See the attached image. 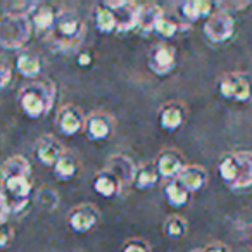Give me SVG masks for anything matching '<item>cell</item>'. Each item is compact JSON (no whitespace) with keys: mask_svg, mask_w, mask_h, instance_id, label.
Segmentation results:
<instances>
[{"mask_svg":"<svg viewBox=\"0 0 252 252\" xmlns=\"http://www.w3.org/2000/svg\"><path fill=\"white\" fill-rule=\"evenodd\" d=\"M54 97H56V87L49 80L35 81L25 87L19 94V105L21 111L28 118L38 119L45 116L52 109Z\"/></svg>","mask_w":252,"mask_h":252,"instance_id":"cell-1","label":"cell"},{"mask_svg":"<svg viewBox=\"0 0 252 252\" xmlns=\"http://www.w3.org/2000/svg\"><path fill=\"white\" fill-rule=\"evenodd\" d=\"M218 169L221 180L231 189L252 187V152L240 151L224 156Z\"/></svg>","mask_w":252,"mask_h":252,"instance_id":"cell-2","label":"cell"},{"mask_svg":"<svg viewBox=\"0 0 252 252\" xmlns=\"http://www.w3.org/2000/svg\"><path fill=\"white\" fill-rule=\"evenodd\" d=\"M33 25L30 16L2 12L0 16V45L4 49H21L32 38Z\"/></svg>","mask_w":252,"mask_h":252,"instance_id":"cell-3","label":"cell"},{"mask_svg":"<svg viewBox=\"0 0 252 252\" xmlns=\"http://www.w3.org/2000/svg\"><path fill=\"white\" fill-rule=\"evenodd\" d=\"M83 23L80 16L71 9H61L57 12L56 25H54V36L59 43H78V40L83 35Z\"/></svg>","mask_w":252,"mask_h":252,"instance_id":"cell-4","label":"cell"},{"mask_svg":"<svg viewBox=\"0 0 252 252\" xmlns=\"http://www.w3.org/2000/svg\"><path fill=\"white\" fill-rule=\"evenodd\" d=\"M235 33V18L228 11H214L204 25V35L213 43H223Z\"/></svg>","mask_w":252,"mask_h":252,"instance_id":"cell-5","label":"cell"},{"mask_svg":"<svg viewBox=\"0 0 252 252\" xmlns=\"http://www.w3.org/2000/svg\"><path fill=\"white\" fill-rule=\"evenodd\" d=\"M221 97L235 102H247L252 98V78L242 73L228 74L220 81Z\"/></svg>","mask_w":252,"mask_h":252,"instance_id":"cell-6","label":"cell"},{"mask_svg":"<svg viewBox=\"0 0 252 252\" xmlns=\"http://www.w3.org/2000/svg\"><path fill=\"white\" fill-rule=\"evenodd\" d=\"M116 16L118 21V32L126 33L131 30L138 28V11L140 5L133 4V2H126V0H116V2H104Z\"/></svg>","mask_w":252,"mask_h":252,"instance_id":"cell-7","label":"cell"},{"mask_svg":"<svg viewBox=\"0 0 252 252\" xmlns=\"http://www.w3.org/2000/svg\"><path fill=\"white\" fill-rule=\"evenodd\" d=\"M67 221H69V226L74 231L87 233V231H90L97 224L98 211L92 204H81V206H76L71 211L69 216H67Z\"/></svg>","mask_w":252,"mask_h":252,"instance_id":"cell-8","label":"cell"},{"mask_svg":"<svg viewBox=\"0 0 252 252\" xmlns=\"http://www.w3.org/2000/svg\"><path fill=\"white\" fill-rule=\"evenodd\" d=\"M176 66V56L175 50L169 45H158L149 54V67L156 74H169Z\"/></svg>","mask_w":252,"mask_h":252,"instance_id":"cell-9","label":"cell"},{"mask_svg":"<svg viewBox=\"0 0 252 252\" xmlns=\"http://www.w3.org/2000/svg\"><path fill=\"white\" fill-rule=\"evenodd\" d=\"M35 154L42 164L45 166H56L57 161L64 156V149L61 145V142L52 135H45L42 137L35 145Z\"/></svg>","mask_w":252,"mask_h":252,"instance_id":"cell-10","label":"cell"},{"mask_svg":"<svg viewBox=\"0 0 252 252\" xmlns=\"http://www.w3.org/2000/svg\"><path fill=\"white\" fill-rule=\"evenodd\" d=\"M85 121L87 119H83V114L80 112V109L74 107V105H66L57 114L59 130L66 137H73V135L80 133L81 130H85Z\"/></svg>","mask_w":252,"mask_h":252,"instance_id":"cell-11","label":"cell"},{"mask_svg":"<svg viewBox=\"0 0 252 252\" xmlns=\"http://www.w3.org/2000/svg\"><path fill=\"white\" fill-rule=\"evenodd\" d=\"M107 171H111L112 175L119 180V183H121V185H130V183H135L138 168L135 166V162L131 161L128 156L116 154V156H112V158L109 159Z\"/></svg>","mask_w":252,"mask_h":252,"instance_id":"cell-12","label":"cell"},{"mask_svg":"<svg viewBox=\"0 0 252 252\" xmlns=\"http://www.w3.org/2000/svg\"><path fill=\"white\" fill-rule=\"evenodd\" d=\"M185 166L187 164L183 158L175 151H164L162 154H159L158 161H156V168H158L161 178L176 180Z\"/></svg>","mask_w":252,"mask_h":252,"instance_id":"cell-13","label":"cell"},{"mask_svg":"<svg viewBox=\"0 0 252 252\" xmlns=\"http://www.w3.org/2000/svg\"><path fill=\"white\" fill-rule=\"evenodd\" d=\"M57 12L59 11H56L49 4H36V7L30 14V19H32V25L35 26V30H38L40 33L52 32L57 19Z\"/></svg>","mask_w":252,"mask_h":252,"instance_id":"cell-14","label":"cell"},{"mask_svg":"<svg viewBox=\"0 0 252 252\" xmlns=\"http://www.w3.org/2000/svg\"><path fill=\"white\" fill-rule=\"evenodd\" d=\"M111 131H112L111 121L102 114H92L85 121V133H87V137L90 140L102 142L105 138H109Z\"/></svg>","mask_w":252,"mask_h":252,"instance_id":"cell-15","label":"cell"},{"mask_svg":"<svg viewBox=\"0 0 252 252\" xmlns=\"http://www.w3.org/2000/svg\"><path fill=\"white\" fill-rule=\"evenodd\" d=\"M178 180L183 187H185L189 192H199L207 182V173L204 171L200 166L195 164H187L185 168L182 169V173L178 175Z\"/></svg>","mask_w":252,"mask_h":252,"instance_id":"cell-16","label":"cell"},{"mask_svg":"<svg viewBox=\"0 0 252 252\" xmlns=\"http://www.w3.org/2000/svg\"><path fill=\"white\" fill-rule=\"evenodd\" d=\"M180 9H182V14L185 16L189 21H199V19H209L211 16H213V2H209V0H187V2H183L182 5H180Z\"/></svg>","mask_w":252,"mask_h":252,"instance_id":"cell-17","label":"cell"},{"mask_svg":"<svg viewBox=\"0 0 252 252\" xmlns=\"http://www.w3.org/2000/svg\"><path fill=\"white\" fill-rule=\"evenodd\" d=\"M164 18V12L159 7L158 4H145L140 5V11H138V30L149 33L154 32L158 23Z\"/></svg>","mask_w":252,"mask_h":252,"instance_id":"cell-18","label":"cell"},{"mask_svg":"<svg viewBox=\"0 0 252 252\" xmlns=\"http://www.w3.org/2000/svg\"><path fill=\"white\" fill-rule=\"evenodd\" d=\"M94 189H95V192H97L98 195L105 197V199H111V197H114L116 193L119 192V189H121V183H119V180L116 178L111 171L104 169V171H100L97 176H95Z\"/></svg>","mask_w":252,"mask_h":252,"instance_id":"cell-19","label":"cell"},{"mask_svg":"<svg viewBox=\"0 0 252 252\" xmlns=\"http://www.w3.org/2000/svg\"><path fill=\"white\" fill-rule=\"evenodd\" d=\"M16 69L25 78H35L42 71V61L35 52H21L16 59Z\"/></svg>","mask_w":252,"mask_h":252,"instance_id":"cell-20","label":"cell"},{"mask_svg":"<svg viewBox=\"0 0 252 252\" xmlns=\"http://www.w3.org/2000/svg\"><path fill=\"white\" fill-rule=\"evenodd\" d=\"M164 195L169 206L173 207H183L189 204L190 192L178 182V180H169L164 187Z\"/></svg>","mask_w":252,"mask_h":252,"instance_id":"cell-21","label":"cell"},{"mask_svg":"<svg viewBox=\"0 0 252 252\" xmlns=\"http://www.w3.org/2000/svg\"><path fill=\"white\" fill-rule=\"evenodd\" d=\"M183 119H185V112L178 105H168L161 111L159 116V123H161L162 130L166 131H175L178 130L180 126L183 125Z\"/></svg>","mask_w":252,"mask_h":252,"instance_id":"cell-22","label":"cell"},{"mask_svg":"<svg viewBox=\"0 0 252 252\" xmlns=\"http://www.w3.org/2000/svg\"><path fill=\"white\" fill-rule=\"evenodd\" d=\"M95 26L100 33L118 32V21H116L114 12L105 4H100L95 11Z\"/></svg>","mask_w":252,"mask_h":252,"instance_id":"cell-23","label":"cell"},{"mask_svg":"<svg viewBox=\"0 0 252 252\" xmlns=\"http://www.w3.org/2000/svg\"><path fill=\"white\" fill-rule=\"evenodd\" d=\"M76 171H78V162H76V159H74V156L69 154V152H64V156L57 161V164L54 166V176H56L57 180H61V182L71 180L76 175Z\"/></svg>","mask_w":252,"mask_h":252,"instance_id":"cell-24","label":"cell"},{"mask_svg":"<svg viewBox=\"0 0 252 252\" xmlns=\"http://www.w3.org/2000/svg\"><path fill=\"white\" fill-rule=\"evenodd\" d=\"M30 175H32V168H30V162L23 156L9 158L4 162V166H2V178H5V176H30Z\"/></svg>","mask_w":252,"mask_h":252,"instance_id":"cell-25","label":"cell"},{"mask_svg":"<svg viewBox=\"0 0 252 252\" xmlns=\"http://www.w3.org/2000/svg\"><path fill=\"white\" fill-rule=\"evenodd\" d=\"M159 178H161V175H159L156 164L140 166V168H138V173H137V178H135V187L140 190H149V189H152V187L158 185Z\"/></svg>","mask_w":252,"mask_h":252,"instance_id":"cell-26","label":"cell"},{"mask_svg":"<svg viewBox=\"0 0 252 252\" xmlns=\"http://www.w3.org/2000/svg\"><path fill=\"white\" fill-rule=\"evenodd\" d=\"M176 32H178V25H176L175 21H171L169 18H166V16L158 23V26H156V30H154V33H158V35L164 40L173 38V36L176 35Z\"/></svg>","mask_w":252,"mask_h":252,"instance_id":"cell-27","label":"cell"},{"mask_svg":"<svg viewBox=\"0 0 252 252\" xmlns=\"http://www.w3.org/2000/svg\"><path fill=\"white\" fill-rule=\"evenodd\" d=\"M166 233L169 235L171 238H180L185 235L187 231V223L183 218H178V216H173L168 220V223H166Z\"/></svg>","mask_w":252,"mask_h":252,"instance_id":"cell-28","label":"cell"},{"mask_svg":"<svg viewBox=\"0 0 252 252\" xmlns=\"http://www.w3.org/2000/svg\"><path fill=\"white\" fill-rule=\"evenodd\" d=\"M40 202L45 207H49V209H52V207L57 206V193L50 189H43L40 192Z\"/></svg>","mask_w":252,"mask_h":252,"instance_id":"cell-29","label":"cell"},{"mask_svg":"<svg viewBox=\"0 0 252 252\" xmlns=\"http://www.w3.org/2000/svg\"><path fill=\"white\" fill-rule=\"evenodd\" d=\"M123 252H149V251H147V245H145L144 242L131 240L123 247Z\"/></svg>","mask_w":252,"mask_h":252,"instance_id":"cell-30","label":"cell"},{"mask_svg":"<svg viewBox=\"0 0 252 252\" xmlns=\"http://www.w3.org/2000/svg\"><path fill=\"white\" fill-rule=\"evenodd\" d=\"M0 74H2V80H0V87L5 88L9 83H11V76H12V71H11V67H9L7 63H2V66H0Z\"/></svg>","mask_w":252,"mask_h":252,"instance_id":"cell-31","label":"cell"},{"mask_svg":"<svg viewBox=\"0 0 252 252\" xmlns=\"http://www.w3.org/2000/svg\"><path fill=\"white\" fill-rule=\"evenodd\" d=\"M9 238H11V230H9L7 223H5V224H2V231H0V247L7 249Z\"/></svg>","mask_w":252,"mask_h":252,"instance_id":"cell-32","label":"cell"},{"mask_svg":"<svg viewBox=\"0 0 252 252\" xmlns=\"http://www.w3.org/2000/svg\"><path fill=\"white\" fill-rule=\"evenodd\" d=\"M76 63H78V66H81V67L92 66V56L88 52H81L80 56L76 57Z\"/></svg>","mask_w":252,"mask_h":252,"instance_id":"cell-33","label":"cell"},{"mask_svg":"<svg viewBox=\"0 0 252 252\" xmlns=\"http://www.w3.org/2000/svg\"><path fill=\"white\" fill-rule=\"evenodd\" d=\"M204 252H226V249L223 245H211V247H206Z\"/></svg>","mask_w":252,"mask_h":252,"instance_id":"cell-34","label":"cell"},{"mask_svg":"<svg viewBox=\"0 0 252 252\" xmlns=\"http://www.w3.org/2000/svg\"><path fill=\"white\" fill-rule=\"evenodd\" d=\"M199 252H204V251H199Z\"/></svg>","mask_w":252,"mask_h":252,"instance_id":"cell-35","label":"cell"}]
</instances>
